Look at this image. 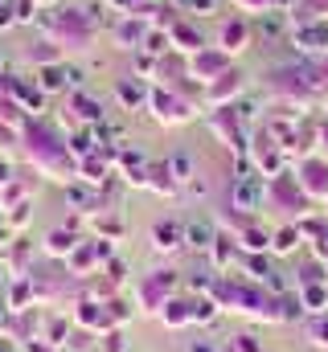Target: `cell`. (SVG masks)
Instances as JSON below:
<instances>
[{
	"instance_id": "1",
	"label": "cell",
	"mask_w": 328,
	"mask_h": 352,
	"mask_svg": "<svg viewBox=\"0 0 328 352\" xmlns=\"http://www.w3.org/2000/svg\"><path fill=\"white\" fill-rule=\"evenodd\" d=\"M300 188L312 192V197H328V160H304Z\"/></svg>"
},
{
	"instance_id": "2",
	"label": "cell",
	"mask_w": 328,
	"mask_h": 352,
	"mask_svg": "<svg viewBox=\"0 0 328 352\" xmlns=\"http://www.w3.org/2000/svg\"><path fill=\"white\" fill-rule=\"evenodd\" d=\"M226 70H230V54H197L193 58V74H201V82H214Z\"/></svg>"
},
{
	"instance_id": "3",
	"label": "cell",
	"mask_w": 328,
	"mask_h": 352,
	"mask_svg": "<svg viewBox=\"0 0 328 352\" xmlns=\"http://www.w3.org/2000/svg\"><path fill=\"white\" fill-rule=\"evenodd\" d=\"M246 45H250V25L246 21H230L222 29V54H238Z\"/></svg>"
},
{
	"instance_id": "4",
	"label": "cell",
	"mask_w": 328,
	"mask_h": 352,
	"mask_svg": "<svg viewBox=\"0 0 328 352\" xmlns=\"http://www.w3.org/2000/svg\"><path fill=\"white\" fill-rule=\"evenodd\" d=\"M152 242H156V250H176L185 242V230L176 221H156L152 226Z\"/></svg>"
},
{
	"instance_id": "5",
	"label": "cell",
	"mask_w": 328,
	"mask_h": 352,
	"mask_svg": "<svg viewBox=\"0 0 328 352\" xmlns=\"http://www.w3.org/2000/svg\"><path fill=\"white\" fill-rule=\"evenodd\" d=\"M234 201H238L243 209H254V205L263 201V180H258V176H243V180L234 184Z\"/></svg>"
},
{
	"instance_id": "6",
	"label": "cell",
	"mask_w": 328,
	"mask_h": 352,
	"mask_svg": "<svg viewBox=\"0 0 328 352\" xmlns=\"http://www.w3.org/2000/svg\"><path fill=\"white\" fill-rule=\"evenodd\" d=\"M214 238H218V234H214L209 221H189V226H185V242H189L193 250H209Z\"/></svg>"
},
{
	"instance_id": "7",
	"label": "cell",
	"mask_w": 328,
	"mask_h": 352,
	"mask_svg": "<svg viewBox=\"0 0 328 352\" xmlns=\"http://www.w3.org/2000/svg\"><path fill=\"white\" fill-rule=\"evenodd\" d=\"M222 82H209V98L214 102H222L226 94H234V90H243V74L238 70H226V74H218Z\"/></svg>"
},
{
	"instance_id": "8",
	"label": "cell",
	"mask_w": 328,
	"mask_h": 352,
	"mask_svg": "<svg viewBox=\"0 0 328 352\" xmlns=\"http://www.w3.org/2000/svg\"><path fill=\"white\" fill-rule=\"evenodd\" d=\"M115 94H119V102H123V107H140L148 90L140 87V82H132V78H119V87H115Z\"/></svg>"
},
{
	"instance_id": "9",
	"label": "cell",
	"mask_w": 328,
	"mask_h": 352,
	"mask_svg": "<svg viewBox=\"0 0 328 352\" xmlns=\"http://www.w3.org/2000/svg\"><path fill=\"white\" fill-rule=\"evenodd\" d=\"M304 234H300V226H283L275 238H271V250H279V254H287V250H296V242H300Z\"/></svg>"
},
{
	"instance_id": "10",
	"label": "cell",
	"mask_w": 328,
	"mask_h": 352,
	"mask_svg": "<svg viewBox=\"0 0 328 352\" xmlns=\"http://www.w3.org/2000/svg\"><path fill=\"white\" fill-rule=\"evenodd\" d=\"M189 320H193V303H164V324L181 328V324H189Z\"/></svg>"
},
{
	"instance_id": "11",
	"label": "cell",
	"mask_w": 328,
	"mask_h": 352,
	"mask_svg": "<svg viewBox=\"0 0 328 352\" xmlns=\"http://www.w3.org/2000/svg\"><path fill=\"white\" fill-rule=\"evenodd\" d=\"M74 250V234L70 230H54L50 234V254H70Z\"/></svg>"
},
{
	"instance_id": "12",
	"label": "cell",
	"mask_w": 328,
	"mask_h": 352,
	"mask_svg": "<svg viewBox=\"0 0 328 352\" xmlns=\"http://www.w3.org/2000/svg\"><path fill=\"white\" fill-rule=\"evenodd\" d=\"M168 37H176V41H185L181 50H201V33H193L189 25H172V33Z\"/></svg>"
},
{
	"instance_id": "13",
	"label": "cell",
	"mask_w": 328,
	"mask_h": 352,
	"mask_svg": "<svg viewBox=\"0 0 328 352\" xmlns=\"http://www.w3.org/2000/svg\"><path fill=\"white\" fill-rule=\"evenodd\" d=\"M230 242H234V238H226V234H218V238H214V246H209V250H214V263H218V266L230 263V254H234V246H230Z\"/></svg>"
},
{
	"instance_id": "14",
	"label": "cell",
	"mask_w": 328,
	"mask_h": 352,
	"mask_svg": "<svg viewBox=\"0 0 328 352\" xmlns=\"http://www.w3.org/2000/svg\"><path fill=\"white\" fill-rule=\"evenodd\" d=\"M243 246L246 250H267V246H271V234H263V230H243Z\"/></svg>"
},
{
	"instance_id": "15",
	"label": "cell",
	"mask_w": 328,
	"mask_h": 352,
	"mask_svg": "<svg viewBox=\"0 0 328 352\" xmlns=\"http://www.w3.org/2000/svg\"><path fill=\"white\" fill-rule=\"evenodd\" d=\"M168 168H172V176H176V180H189V176H193V160H189L185 152H176V156L168 160Z\"/></svg>"
},
{
	"instance_id": "16",
	"label": "cell",
	"mask_w": 328,
	"mask_h": 352,
	"mask_svg": "<svg viewBox=\"0 0 328 352\" xmlns=\"http://www.w3.org/2000/svg\"><path fill=\"white\" fill-rule=\"evenodd\" d=\"M214 316H218V303H214V299H197V303H193V320H201V324H209Z\"/></svg>"
},
{
	"instance_id": "17",
	"label": "cell",
	"mask_w": 328,
	"mask_h": 352,
	"mask_svg": "<svg viewBox=\"0 0 328 352\" xmlns=\"http://www.w3.org/2000/svg\"><path fill=\"white\" fill-rule=\"evenodd\" d=\"M312 340L320 349H328V320H312Z\"/></svg>"
},
{
	"instance_id": "18",
	"label": "cell",
	"mask_w": 328,
	"mask_h": 352,
	"mask_svg": "<svg viewBox=\"0 0 328 352\" xmlns=\"http://www.w3.org/2000/svg\"><path fill=\"white\" fill-rule=\"evenodd\" d=\"M119 37H123V41H132V45H136V41H140V37H144V25H132V21H127V25H123V29H119Z\"/></svg>"
},
{
	"instance_id": "19",
	"label": "cell",
	"mask_w": 328,
	"mask_h": 352,
	"mask_svg": "<svg viewBox=\"0 0 328 352\" xmlns=\"http://www.w3.org/2000/svg\"><path fill=\"white\" fill-rule=\"evenodd\" d=\"M176 4H185V8H201V12H214V8H218V0H176Z\"/></svg>"
},
{
	"instance_id": "20",
	"label": "cell",
	"mask_w": 328,
	"mask_h": 352,
	"mask_svg": "<svg viewBox=\"0 0 328 352\" xmlns=\"http://www.w3.org/2000/svg\"><path fill=\"white\" fill-rule=\"evenodd\" d=\"M258 29H263L267 37H275V33H279V21H275V16H263V21H258Z\"/></svg>"
},
{
	"instance_id": "21",
	"label": "cell",
	"mask_w": 328,
	"mask_h": 352,
	"mask_svg": "<svg viewBox=\"0 0 328 352\" xmlns=\"http://www.w3.org/2000/svg\"><path fill=\"white\" fill-rule=\"evenodd\" d=\"M234 352H258V344H254V336H238V344H234Z\"/></svg>"
},
{
	"instance_id": "22",
	"label": "cell",
	"mask_w": 328,
	"mask_h": 352,
	"mask_svg": "<svg viewBox=\"0 0 328 352\" xmlns=\"http://www.w3.org/2000/svg\"><path fill=\"white\" fill-rule=\"evenodd\" d=\"M123 336H107V352H123V344H119Z\"/></svg>"
},
{
	"instance_id": "23",
	"label": "cell",
	"mask_w": 328,
	"mask_h": 352,
	"mask_svg": "<svg viewBox=\"0 0 328 352\" xmlns=\"http://www.w3.org/2000/svg\"><path fill=\"white\" fill-rule=\"evenodd\" d=\"M246 8H267V4H271V0H243Z\"/></svg>"
},
{
	"instance_id": "24",
	"label": "cell",
	"mask_w": 328,
	"mask_h": 352,
	"mask_svg": "<svg viewBox=\"0 0 328 352\" xmlns=\"http://www.w3.org/2000/svg\"><path fill=\"white\" fill-rule=\"evenodd\" d=\"M189 352H214V344H193Z\"/></svg>"
},
{
	"instance_id": "25",
	"label": "cell",
	"mask_w": 328,
	"mask_h": 352,
	"mask_svg": "<svg viewBox=\"0 0 328 352\" xmlns=\"http://www.w3.org/2000/svg\"><path fill=\"white\" fill-rule=\"evenodd\" d=\"M325 156H328V123H325Z\"/></svg>"
},
{
	"instance_id": "26",
	"label": "cell",
	"mask_w": 328,
	"mask_h": 352,
	"mask_svg": "<svg viewBox=\"0 0 328 352\" xmlns=\"http://www.w3.org/2000/svg\"><path fill=\"white\" fill-rule=\"evenodd\" d=\"M0 316H4V303H0Z\"/></svg>"
}]
</instances>
